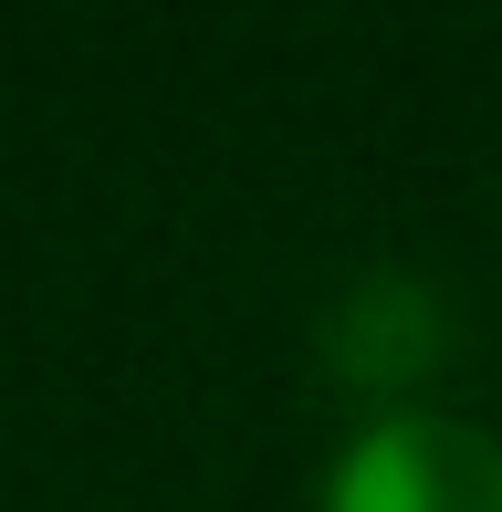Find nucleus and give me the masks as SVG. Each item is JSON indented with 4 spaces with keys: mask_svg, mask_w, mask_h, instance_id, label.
Masks as SVG:
<instances>
[{
    "mask_svg": "<svg viewBox=\"0 0 502 512\" xmlns=\"http://www.w3.org/2000/svg\"><path fill=\"white\" fill-rule=\"evenodd\" d=\"M314 512H502V439L461 408L387 398L314 471Z\"/></svg>",
    "mask_w": 502,
    "mask_h": 512,
    "instance_id": "f257e3e1",
    "label": "nucleus"
}]
</instances>
